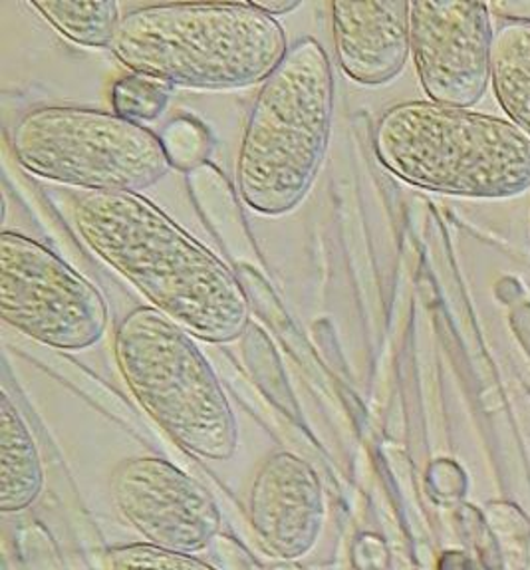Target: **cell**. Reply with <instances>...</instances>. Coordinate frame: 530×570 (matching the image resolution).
I'll use <instances>...</instances> for the list:
<instances>
[{"instance_id":"obj_9","label":"cell","mask_w":530,"mask_h":570,"mask_svg":"<svg viewBox=\"0 0 530 570\" xmlns=\"http://www.w3.org/2000/svg\"><path fill=\"white\" fill-rule=\"evenodd\" d=\"M111 497L124 521L165 551H203L220 531L209 491L159 458L121 461L111 475Z\"/></svg>"},{"instance_id":"obj_11","label":"cell","mask_w":530,"mask_h":570,"mask_svg":"<svg viewBox=\"0 0 530 570\" xmlns=\"http://www.w3.org/2000/svg\"><path fill=\"white\" fill-rule=\"evenodd\" d=\"M334 40L344 75L364 86L392 82L412 52L410 2L366 0L332 4Z\"/></svg>"},{"instance_id":"obj_14","label":"cell","mask_w":530,"mask_h":570,"mask_svg":"<svg viewBox=\"0 0 530 570\" xmlns=\"http://www.w3.org/2000/svg\"><path fill=\"white\" fill-rule=\"evenodd\" d=\"M30 7L62 37L86 48H111L121 22L114 0H37Z\"/></svg>"},{"instance_id":"obj_5","label":"cell","mask_w":530,"mask_h":570,"mask_svg":"<svg viewBox=\"0 0 530 570\" xmlns=\"http://www.w3.org/2000/svg\"><path fill=\"white\" fill-rule=\"evenodd\" d=\"M114 354L139 405L179 448L199 460L235 455L229 397L189 332L154 306H139L119 323Z\"/></svg>"},{"instance_id":"obj_19","label":"cell","mask_w":530,"mask_h":570,"mask_svg":"<svg viewBox=\"0 0 530 570\" xmlns=\"http://www.w3.org/2000/svg\"><path fill=\"white\" fill-rule=\"evenodd\" d=\"M255 9L261 10V12H265L268 17H281V14H288V12H293L294 9H298L301 7V2H296V0H255V2H251Z\"/></svg>"},{"instance_id":"obj_3","label":"cell","mask_w":530,"mask_h":570,"mask_svg":"<svg viewBox=\"0 0 530 570\" xmlns=\"http://www.w3.org/2000/svg\"><path fill=\"white\" fill-rule=\"evenodd\" d=\"M334 118V76L318 40L302 38L266 78L241 141L238 197L253 212L296 209L318 177Z\"/></svg>"},{"instance_id":"obj_13","label":"cell","mask_w":530,"mask_h":570,"mask_svg":"<svg viewBox=\"0 0 530 570\" xmlns=\"http://www.w3.org/2000/svg\"><path fill=\"white\" fill-rule=\"evenodd\" d=\"M494 96L514 126L530 138V24H507L493 40Z\"/></svg>"},{"instance_id":"obj_2","label":"cell","mask_w":530,"mask_h":570,"mask_svg":"<svg viewBox=\"0 0 530 570\" xmlns=\"http://www.w3.org/2000/svg\"><path fill=\"white\" fill-rule=\"evenodd\" d=\"M111 52L134 75L174 88L235 90L265 82L288 52V40L251 2H174L121 17Z\"/></svg>"},{"instance_id":"obj_1","label":"cell","mask_w":530,"mask_h":570,"mask_svg":"<svg viewBox=\"0 0 530 570\" xmlns=\"http://www.w3.org/2000/svg\"><path fill=\"white\" fill-rule=\"evenodd\" d=\"M72 215L86 247L195 338L229 344L247 328L251 303L235 273L146 197L88 191Z\"/></svg>"},{"instance_id":"obj_17","label":"cell","mask_w":530,"mask_h":570,"mask_svg":"<svg viewBox=\"0 0 530 570\" xmlns=\"http://www.w3.org/2000/svg\"><path fill=\"white\" fill-rule=\"evenodd\" d=\"M161 141L171 166L192 167L209 156V136L192 120L174 121Z\"/></svg>"},{"instance_id":"obj_6","label":"cell","mask_w":530,"mask_h":570,"mask_svg":"<svg viewBox=\"0 0 530 570\" xmlns=\"http://www.w3.org/2000/svg\"><path fill=\"white\" fill-rule=\"evenodd\" d=\"M12 154L30 174L88 191L139 194L171 169L151 129L118 114L70 106L22 116L12 131Z\"/></svg>"},{"instance_id":"obj_16","label":"cell","mask_w":530,"mask_h":570,"mask_svg":"<svg viewBox=\"0 0 530 570\" xmlns=\"http://www.w3.org/2000/svg\"><path fill=\"white\" fill-rule=\"evenodd\" d=\"M108 561L110 570H217L193 554L165 551L147 543L116 547Z\"/></svg>"},{"instance_id":"obj_15","label":"cell","mask_w":530,"mask_h":570,"mask_svg":"<svg viewBox=\"0 0 530 570\" xmlns=\"http://www.w3.org/2000/svg\"><path fill=\"white\" fill-rule=\"evenodd\" d=\"M174 86L147 75H129L114 83L111 104L121 118L141 124L154 121L164 114Z\"/></svg>"},{"instance_id":"obj_12","label":"cell","mask_w":530,"mask_h":570,"mask_svg":"<svg viewBox=\"0 0 530 570\" xmlns=\"http://www.w3.org/2000/svg\"><path fill=\"white\" fill-rule=\"evenodd\" d=\"M45 488V468L28 423L7 392L0 396V511L19 513Z\"/></svg>"},{"instance_id":"obj_7","label":"cell","mask_w":530,"mask_h":570,"mask_svg":"<svg viewBox=\"0 0 530 570\" xmlns=\"http://www.w3.org/2000/svg\"><path fill=\"white\" fill-rule=\"evenodd\" d=\"M0 314L28 338L70 352L100 342L110 321L106 298L88 278L20 233L0 235Z\"/></svg>"},{"instance_id":"obj_8","label":"cell","mask_w":530,"mask_h":570,"mask_svg":"<svg viewBox=\"0 0 530 570\" xmlns=\"http://www.w3.org/2000/svg\"><path fill=\"white\" fill-rule=\"evenodd\" d=\"M412 52L431 101L469 110L491 80L493 30L484 2H410Z\"/></svg>"},{"instance_id":"obj_4","label":"cell","mask_w":530,"mask_h":570,"mask_svg":"<svg viewBox=\"0 0 530 570\" xmlns=\"http://www.w3.org/2000/svg\"><path fill=\"white\" fill-rule=\"evenodd\" d=\"M375 156L405 184L501 199L530 187V138L511 121L441 106L403 101L375 126Z\"/></svg>"},{"instance_id":"obj_10","label":"cell","mask_w":530,"mask_h":570,"mask_svg":"<svg viewBox=\"0 0 530 570\" xmlns=\"http://www.w3.org/2000/svg\"><path fill=\"white\" fill-rule=\"evenodd\" d=\"M248 515L266 551L286 561L311 551L324 519L321 479L311 463L291 451L271 455L256 473Z\"/></svg>"},{"instance_id":"obj_18","label":"cell","mask_w":530,"mask_h":570,"mask_svg":"<svg viewBox=\"0 0 530 570\" xmlns=\"http://www.w3.org/2000/svg\"><path fill=\"white\" fill-rule=\"evenodd\" d=\"M501 19L512 20V24H530V2H491L487 4Z\"/></svg>"}]
</instances>
